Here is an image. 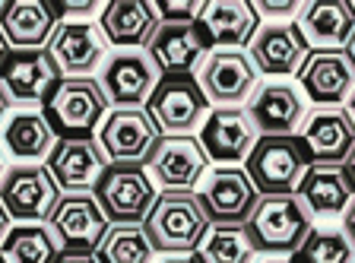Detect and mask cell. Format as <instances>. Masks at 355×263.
I'll return each mask as SVG.
<instances>
[{
	"label": "cell",
	"instance_id": "15",
	"mask_svg": "<svg viewBox=\"0 0 355 263\" xmlns=\"http://www.w3.org/2000/svg\"><path fill=\"white\" fill-rule=\"evenodd\" d=\"M304 95L292 83H260L254 89L251 102H248V114H251L257 133L263 137H295V130L304 124Z\"/></svg>",
	"mask_w": 355,
	"mask_h": 263
},
{
	"label": "cell",
	"instance_id": "10",
	"mask_svg": "<svg viewBox=\"0 0 355 263\" xmlns=\"http://www.w3.org/2000/svg\"><path fill=\"white\" fill-rule=\"evenodd\" d=\"M197 83L209 105L235 108L254 95V89L260 86V74L248 51H209L200 64Z\"/></svg>",
	"mask_w": 355,
	"mask_h": 263
},
{
	"label": "cell",
	"instance_id": "3",
	"mask_svg": "<svg viewBox=\"0 0 355 263\" xmlns=\"http://www.w3.org/2000/svg\"><path fill=\"white\" fill-rule=\"evenodd\" d=\"M311 212L295 194L260 197L251 219L244 226L257 254H286L292 257L311 235Z\"/></svg>",
	"mask_w": 355,
	"mask_h": 263
},
{
	"label": "cell",
	"instance_id": "1",
	"mask_svg": "<svg viewBox=\"0 0 355 263\" xmlns=\"http://www.w3.org/2000/svg\"><path fill=\"white\" fill-rule=\"evenodd\" d=\"M209 226L213 222L193 190H165L155 197L143 232L159 254H193Z\"/></svg>",
	"mask_w": 355,
	"mask_h": 263
},
{
	"label": "cell",
	"instance_id": "11",
	"mask_svg": "<svg viewBox=\"0 0 355 263\" xmlns=\"http://www.w3.org/2000/svg\"><path fill=\"white\" fill-rule=\"evenodd\" d=\"M48 222H51V235L67 254H92L111 228L96 194H67V197H60L58 210Z\"/></svg>",
	"mask_w": 355,
	"mask_h": 263
},
{
	"label": "cell",
	"instance_id": "39",
	"mask_svg": "<svg viewBox=\"0 0 355 263\" xmlns=\"http://www.w3.org/2000/svg\"><path fill=\"white\" fill-rule=\"evenodd\" d=\"M254 263H295V260L286 254H260V257H254Z\"/></svg>",
	"mask_w": 355,
	"mask_h": 263
},
{
	"label": "cell",
	"instance_id": "7",
	"mask_svg": "<svg viewBox=\"0 0 355 263\" xmlns=\"http://www.w3.org/2000/svg\"><path fill=\"white\" fill-rule=\"evenodd\" d=\"M146 111L165 137H191L213 108L193 76H162Z\"/></svg>",
	"mask_w": 355,
	"mask_h": 263
},
{
	"label": "cell",
	"instance_id": "24",
	"mask_svg": "<svg viewBox=\"0 0 355 263\" xmlns=\"http://www.w3.org/2000/svg\"><path fill=\"white\" fill-rule=\"evenodd\" d=\"M209 51L197 22H162L146 54L162 76H191V70Z\"/></svg>",
	"mask_w": 355,
	"mask_h": 263
},
{
	"label": "cell",
	"instance_id": "25",
	"mask_svg": "<svg viewBox=\"0 0 355 263\" xmlns=\"http://www.w3.org/2000/svg\"><path fill=\"white\" fill-rule=\"evenodd\" d=\"M295 26L302 29L308 48L340 51L355 35V10L349 0H308Z\"/></svg>",
	"mask_w": 355,
	"mask_h": 263
},
{
	"label": "cell",
	"instance_id": "27",
	"mask_svg": "<svg viewBox=\"0 0 355 263\" xmlns=\"http://www.w3.org/2000/svg\"><path fill=\"white\" fill-rule=\"evenodd\" d=\"M295 197L302 200L311 216L333 219V216H346L349 203L355 200V190L343 165H311L298 184Z\"/></svg>",
	"mask_w": 355,
	"mask_h": 263
},
{
	"label": "cell",
	"instance_id": "33",
	"mask_svg": "<svg viewBox=\"0 0 355 263\" xmlns=\"http://www.w3.org/2000/svg\"><path fill=\"white\" fill-rule=\"evenodd\" d=\"M162 22H197L203 0H153Z\"/></svg>",
	"mask_w": 355,
	"mask_h": 263
},
{
	"label": "cell",
	"instance_id": "19",
	"mask_svg": "<svg viewBox=\"0 0 355 263\" xmlns=\"http://www.w3.org/2000/svg\"><path fill=\"white\" fill-rule=\"evenodd\" d=\"M105 169H108V159H105L98 139L92 137L58 139L48 155V171L67 194H89V187H96Z\"/></svg>",
	"mask_w": 355,
	"mask_h": 263
},
{
	"label": "cell",
	"instance_id": "22",
	"mask_svg": "<svg viewBox=\"0 0 355 263\" xmlns=\"http://www.w3.org/2000/svg\"><path fill=\"white\" fill-rule=\"evenodd\" d=\"M298 139L314 165H343L355 149V124L343 108H318L304 117Z\"/></svg>",
	"mask_w": 355,
	"mask_h": 263
},
{
	"label": "cell",
	"instance_id": "37",
	"mask_svg": "<svg viewBox=\"0 0 355 263\" xmlns=\"http://www.w3.org/2000/svg\"><path fill=\"white\" fill-rule=\"evenodd\" d=\"M159 263H203V260H200V254L193 251V254H168L165 260H159Z\"/></svg>",
	"mask_w": 355,
	"mask_h": 263
},
{
	"label": "cell",
	"instance_id": "14",
	"mask_svg": "<svg viewBox=\"0 0 355 263\" xmlns=\"http://www.w3.org/2000/svg\"><path fill=\"white\" fill-rule=\"evenodd\" d=\"M257 127L244 108H213L200 130V146L209 155V162L219 165H238L248 162V155L257 146Z\"/></svg>",
	"mask_w": 355,
	"mask_h": 263
},
{
	"label": "cell",
	"instance_id": "12",
	"mask_svg": "<svg viewBox=\"0 0 355 263\" xmlns=\"http://www.w3.org/2000/svg\"><path fill=\"white\" fill-rule=\"evenodd\" d=\"M44 51L51 54L60 80L89 76L108 60V42L98 22H58Z\"/></svg>",
	"mask_w": 355,
	"mask_h": 263
},
{
	"label": "cell",
	"instance_id": "30",
	"mask_svg": "<svg viewBox=\"0 0 355 263\" xmlns=\"http://www.w3.org/2000/svg\"><path fill=\"white\" fill-rule=\"evenodd\" d=\"M197 254L203 263H254L257 251L244 226H209Z\"/></svg>",
	"mask_w": 355,
	"mask_h": 263
},
{
	"label": "cell",
	"instance_id": "26",
	"mask_svg": "<svg viewBox=\"0 0 355 263\" xmlns=\"http://www.w3.org/2000/svg\"><path fill=\"white\" fill-rule=\"evenodd\" d=\"M98 26H102V35L108 44L137 51V48H149L162 19L155 13L153 0H111L105 3Z\"/></svg>",
	"mask_w": 355,
	"mask_h": 263
},
{
	"label": "cell",
	"instance_id": "46",
	"mask_svg": "<svg viewBox=\"0 0 355 263\" xmlns=\"http://www.w3.org/2000/svg\"><path fill=\"white\" fill-rule=\"evenodd\" d=\"M0 263H3V260H0Z\"/></svg>",
	"mask_w": 355,
	"mask_h": 263
},
{
	"label": "cell",
	"instance_id": "18",
	"mask_svg": "<svg viewBox=\"0 0 355 263\" xmlns=\"http://www.w3.org/2000/svg\"><path fill=\"white\" fill-rule=\"evenodd\" d=\"M197 26L209 48L238 51L241 44L254 42L260 29V16L248 0H203Z\"/></svg>",
	"mask_w": 355,
	"mask_h": 263
},
{
	"label": "cell",
	"instance_id": "2",
	"mask_svg": "<svg viewBox=\"0 0 355 263\" xmlns=\"http://www.w3.org/2000/svg\"><path fill=\"white\" fill-rule=\"evenodd\" d=\"M44 117L60 139L92 137L108 117V95L92 76L58 80L51 95L44 99Z\"/></svg>",
	"mask_w": 355,
	"mask_h": 263
},
{
	"label": "cell",
	"instance_id": "6",
	"mask_svg": "<svg viewBox=\"0 0 355 263\" xmlns=\"http://www.w3.org/2000/svg\"><path fill=\"white\" fill-rule=\"evenodd\" d=\"M155 184L140 165H108L96 184V200L108 222L140 226L155 203Z\"/></svg>",
	"mask_w": 355,
	"mask_h": 263
},
{
	"label": "cell",
	"instance_id": "29",
	"mask_svg": "<svg viewBox=\"0 0 355 263\" xmlns=\"http://www.w3.org/2000/svg\"><path fill=\"white\" fill-rule=\"evenodd\" d=\"M0 260L3 263H58L60 244L44 226H19L10 228L7 241L0 244Z\"/></svg>",
	"mask_w": 355,
	"mask_h": 263
},
{
	"label": "cell",
	"instance_id": "38",
	"mask_svg": "<svg viewBox=\"0 0 355 263\" xmlns=\"http://www.w3.org/2000/svg\"><path fill=\"white\" fill-rule=\"evenodd\" d=\"M10 222H13V219H10V212L3 210V203H0V244L7 241V235H10Z\"/></svg>",
	"mask_w": 355,
	"mask_h": 263
},
{
	"label": "cell",
	"instance_id": "44",
	"mask_svg": "<svg viewBox=\"0 0 355 263\" xmlns=\"http://www.w3.org/2000/svg\"><path fill=\"white\" fill-rule=\"evenodd\" d=\"M349 117H352V124H355V92H352V99H349Z\"/></svg>",
	"mask_w": 355,
	"mask_h": 263
},
{
	"label": "cell",
	"instance_id": "43",
	"mask_svg": "<svg viewBox=\"0 0 355 263\" xmlns=\"http://www.w3.org/2000/svg\"><path fill=\"white\" fill-rule=\"evenodd\" d=\"M10 54V48H7V42H3V35H0V64H3V58Z\"/></svg>",
	"mask_w": 355,
	"mask_h": 263
},
{
	"label": "cell",
	"instance_id": "13",
	"mask_svg": "<svg viewBox=\"0 0 355 263\" xmlns=\"http://www.w3.org/2000/svg\"><path fill=\"white\" fill-rule=\"evenodd\" d=\"M159 80H162V74L146 51H118L105 60L98 83L108 95V105L140 108L153 99Z\"/></svg>",
	"mask_w": 355,
	"mask_h": 263
},
{
	"label": "cell",
	"instance_id": "21",
	"mask_svg": "<svg viewBox=\"0 0 355 263\" xmlns=\"http://www.w3.org/2000/svg\"><path fill=\"white\" fill-rule=\"evenodd\" d=\"M58 13L51 0H3L0 3V35L13 51H42L48 48Z\"/></svg>",
	"mask_w": 355,
	"mask_h": 263
},
{
	"label": "cell",
	"instance_id": "16",
	"mask_svg": "<svg viewBox=\"0 0 355 263\" xmlns=\"http://www.w3.org/2000/svg\"><path fill=\"white\" fill-rule=\"evenodd\" d=\"M304 99L320 108H336L355 92V67L346 51H311L298 70Z\"/></svg>",
	"mask_w": 355,
	"mask_h": 263
},
{
	"label": "cell",
	"instance_id": "9",
	"mask_svg": "<svg viewBox=\"0 0 355 263\" xmlns=\"http://www.w3.org/2000/svg\"><path fill=\"white\" fill-rule=\"evenodd\" d=\"M197 197L213 226H248L260 194L244 169H238V165H216V169H209L203 175Z\"/></svg>",
	"mask_w": 355,
	"mask_h": 263
},
{
	"label": "cell",
	"instance_id": "41",
	"mask_svg": "<svg viewBox=\"0 0 355 263\" xmlns=\"http://www.w3.org/2000/svg\"><path fill=\"white\" fill-rule=\"evenodd\" d=\"M7 111H10V99H7V92L0 89V121L7 117Z\"/></svg>",
	"mask_w": 355,
	"mask_h": 263
},
{
	"label": "cell",
	"instance_id": "4",
	"mask_svg": "<svg viewBox=\"0 0 355 263\" xmlns=\"http://www.w3.org/2000/svg\"><path fill=\"white\" fill-rule=\"evenodd\" d=\"M311 159L298 137H260L254 153L248 155V178L254 181L257 194L263 197H282L295 194Z\"/></svg>",
	"mask_w": 355,
	"mask_h": 263
},
{
	"label": "cell",
	"instance_id": "17",
	"mask_svg": "<svg viewBox=\"0 0 355 263\" xmlns=\"http://www.w3.org/2000/svg\"><path fill=\"white\" fill-rule=\"evenodd\" d=\"M146 165L165 190H191L209 171V155L197 137H162Z\"/></svg>",
	"mask_w": 355,
	"mask_h": 263
},
{
	"label": "cell",
	"instance_id": "40",
	"mask_svg": "<svg viewBox=\"0 0 355 263\" xmlns=\"http://www.w3.org/2000/svg\"><path fill=\"white\" fill-rule=\"evenodd\" d=\"M343 169H346V178H349V184H352V190H355V149L349 153V159L343 162Z\"/></svg>",
	"mask_w": 355,
	"mask_h": 263
},
{
	"label": "cell",
	"instance_id": "23",
	"mask_svg": "<svg viewBox=\"0 0 355 263\" xmlns=\"http://www.w3.org/2000/svg\"><path fill=\"white\" fill-rule=\"evenodd\" d=\"M308 54H311V48L295 22H270V26H260L257 29L248 58L254 60L257 74L292 76L302 70Z\"/></svg>",
	"mask_w": 355,
	"mask_h": 263
},
{
	"label": "cell",
	"instance_id": "8",
	"mask_svg": "<svg viewBox=\"0 0 355 263\" xmlns=\"http://www.w3.org/2000/svg\"><path fill=\"white\" fill-rule=\"evenodd\" d=\"M159 139L162 130L146 108H114L98 127V146L111 165H143Z\"/></svg>",
	"mask_w": 355,
	"mask_h": 263
},
{
	"label": "cell",
	"instance_id": "35",
	"mask_svg": "<svg viewBox=\"0 0 355 263\" xmlns=\"http://www.w3.org/2000/svg\"><path fill=\"white\" fill-rule=\"evenodd\" d=\"M343 232H346V235H349V241L355 244V200L349 203L346 216H343Z\"/></svg>",
	"mask_w": 355,
	"mask_h": 263
},
{
	"label": "cell",
	"instance_id": "31",
	"mask_svg": "<svg viewBox=\"0 0 355 263\" xmlns=\"http://www.w3.org/2000/svg\"><path fill=\"white\" fill-rule=\"evenodd\" d=\"M153 254L143 226H111L96 248L98 263H153Z\"/></svg>",
	"mask_w": 355,
	"mask_h": 263
},
{
	"label": "cell",
	"instance_id": "32",
	"mask_svg": "<svg viewBox=\"0 0 355 263\" xmlns=\"http://www.w3.org/2000/svg\"><path fill=\"white\" fill-rule=\"evenodd\" d=\"M295 263H355V244L340 228H311L304 244L292 254Z\"/></svg>",
	"mask_w": 355,
	"mask_h": 263
},
{
	"label": "cell",
	"instance_id": "45",
	"mask_svg": "<svg viewBox=\"0 0 355 263\" xmlns=\"http://www.w3.org/2000/svg\"><path fill=\"white\" fill-rule=\"evenodd\" d=\"M0 181H3V159H0Z\"/></svg>",
	"mask_w": 355,
	"mask_h": 263
},
{
	"label": "cell",
	"instance_id": "20",
	"mask_svg": "<svg viewBox=\"0 0 355 263\" xmlns=\"http://www.w3.org/2000/svg\"><path fill=\"white\" fill-rule=\"evenodd\" d=\"M60 74L51 54L44 51H10L0 64V89L7 92L10 105L44 102L58 86Z\"/></svg>",
	"mask_w": 355,
	"mask_h": 263
},
{
	"label": "cell",
	"instance_id": "36",
	"mask_svg": "<svg viewBox=\"0 0 355 263\" xmlns=\"http://www.w3.org/2000/svg\"><path fill=\"white\" fill-rule=\"evenodd\" d=\"M58 263H98L96 254H60Z\"/></svg>",
	"mask_w": 355,
	"mask_h": 263
},
{
	"label": "cell",
	"instance_id": "5",
	"mask_svg": "<svg viewBox=\"0 0 355 263\" xmlns=\"http://www.w3.org/2000/svg\"><path fill=\"white\" fill-rule=\"evenodd\" d=\"M0 203L10 212V219L22 222V226H42L58 210L60 187L51 178L48 165H16V169L3 171Z\"/></svg>",
	"mask_w": 355,
	"mask_h": 263
},
{
	"label": "cell",
	"instance_id": "42",
	"mask_svg": "<svg viewBox=\"0 0 355 263\" xmlns=\"http://www.w3.org/2000/svg\"><path fill=\"white\" fill-rule=\"evenodd\" d=\"M346 54H349V60H352V67H355V35H352V42L346 44Z\"/></svg>",
	"mask_w": 355,
	"mask_h": 263
},
{
	"label": "cell",
	"instance_id": "34",
	"mask_svg": "<svg viewBox=\"0 0 355 263\" xmlns=\"http://www.w3.org/2000/svg\"><path fill=\"white\" fill-rule=\"evenodd\" d=\"M302 0H254L257 16H270V19H286V16L302 13Z\"/></svg>",
	"mask_w": 355,
	"mask_h": 263
},
{
	"label": "cell",
	"instance_id": "28",
	"mask_svg": "<svg viewBox=\"0 0 355 263\" xmlns=\"http://www.w3.org/2000/svg\"><path fill=\"white\" fill-rule=\"evenodd\" d=\"M3 143H7L10 155H16L22 165H32V162L51 155L58 133L51 130L42 111H16L3 127Z\"/></svg>",
	"mask_w": 355,
	"mask_h": 263
}]
</instances>
